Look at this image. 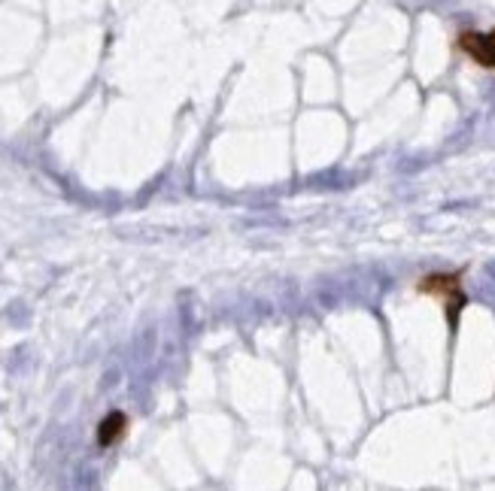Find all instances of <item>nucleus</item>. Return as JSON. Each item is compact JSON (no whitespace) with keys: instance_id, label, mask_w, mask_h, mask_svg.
I'll list each match as a JSON object with an SVG mask.
<instances>
[{"instance_id":"obj_1","label":"nucleus","mask_w":495,"mask_h":491,"mask_svg":"<svg viewBox=\"0 0 495 491\" xmlns=\"http://www.w3.org/2000/svg\"><path fill=\"white\" fill-rule=\"evenodd\" d=\"M420 291L423 294H431V297H440L447 321H450V328H456L462 306H465L462 276L459 273H431V276H425V279H420Z\"/></svg>"},{"instance_id":"obj_3","label":"nucleus","mask_w":495,"mask_h":491,"mask_svg":"<svg viewBox=\"0 0 495 491\" xmlns=\"http://www.w3.org/2000/svg\"><path fill=\"white\" fill-rule=\"evenodd\" d=\"M125 416L122 412H113V416H106L101 421V431H97V443L101 446H113L116 440H122V434H125Z\"/></svg>"},{"instance_id":"obj_2","label":"nucleus","mask_w":495,"mask_h":491,"mask_svg":"<svg viewBox=\"0 0 495 491\" xmlns=\"http://www.w3.org/2000/svg\"><path fill=\"white\" fill-rule=\"evenodd\" d=\"M459 49L474 64L486 67V70H495V30H489V34H483V30H462Z\"/></svg>"}]
</instances>
